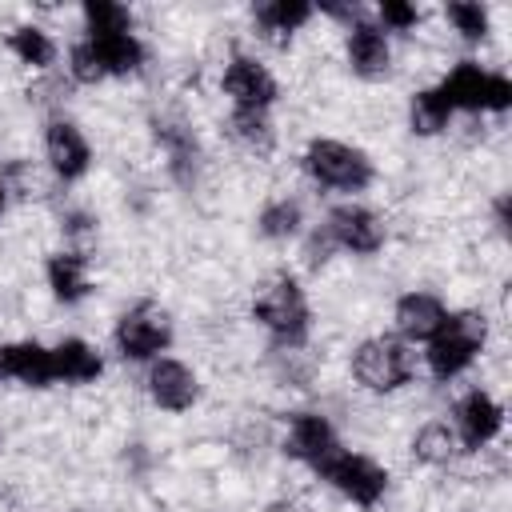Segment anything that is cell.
Listing matches in <instances>:
<instances>
[{
	"instance_id": "6da1fadb",
	"label": "cell",
	"mask_w": 512,
	"mask_h": 512,
	"mask_svg": "<svg viewBox=\"0 0 512 512\" xmlns=\"http://www.w3.org/2000/svg\"><path fill=\"white\" fill-rule=\"evenodd\" d=\"M248 320L264 332L268 352H308L316 332V304L308 280L280 264L248 296Z\"/></svg>"
},
{
	"instance_id": "7a4b0ae2",
	"label": "cell",
	"mask_w": 512,
	"mask_h": 512,
	"mask_svg": "<svg viewBox=\"0 0 512 512\" xmlns=\"http://www.w3.org/2000/svg\"><path fill=\"white\" fill-rule=\"evenodd\" d=\"M296 168L320 196L332 200H364L380 180L376 156L360 140L332 132H312L296 152Z\"/></svg>"
},
{
	"instance_id": "3957f363",
	"label": "cell",
	"mask_w": 512,
	"mask_h": 512,
	"mask_svg": "<svg viewBox=\"0 0 512 512\" xmlns=\"http://www.w3.org/2000/svg\"><path fill=\"white\" fill-rule=\"evenodd\" d=\"M492 348V316L480 304H464L448 312L444 328L420 348V376H428L436 388L460 384L476 372V364Z\"/></svg>"
},
{
	"instance_id": "277c9868",
	"label": "cell",
	"mask_w": 512,
	"mask_h": 512,
	"mask_svg": "<svg viewBox=\"0 0 512 512\" xmlns=\"http://www.w3.org/2000/svg\"><path fill=\"white\" fill-rule=\"evenodd\" d=\"M344 368L356 392L372 400H392V396H404L420 380V352L404 344L400 336H392L388 328L364 332L360 340H352Z\"/></svg>"
},
{
	"instance_id": "5b68a950",
	"label": "cell",
	"mask_w": 512,
	"mask_h": 512,
	"mask_svg": "<svg viewBox=\"0 0 512 512\" xmlns=\"http://www.w3.org/2000/svg\"><path fill=\"white\" fill-rule=\"evenodd\" d=\"M144 132L160 156L164 180L184 196L200 192L204 176H208V144H204L196 120L180 104H156L144 120Z\"/></svg>"
},
{
	"instance_id": "8992f818",
	"label": "cell",
	"mask_w": 512,
	"mask_h": 512,
	"mask_svg": "<svg viewBox=\"0 0 512 512\" xmlns=\"http://www.w3.org/2000/svg\"><path fill=\"white\" fill-rule=\"evenodd\" d=\"M176 348V316L156 296H136L108 324V352L124 368H144Z\"/></svg>"
},
{
	"instance_id": "52a82bcc",
	"label": "cell",
	"mask_w": 512,
	"mask_h": 512,
	"mask_svg": "<svg viewBox=\"0 0 512 512\" xmlns=\"http://www.w3.org/2000/svg\"><path fill=\"white\" fill-rule=\"evenodd\" d=\"M440 92L468 120H504L512 112V76L480 56H456L440 76Z\"/></svg>"
},
{
	"instance_id": "ba28073f",
	"label": "cell",
	"mask_w": 512,
	"mask_h": 512,
	"mask_svg": "<svg viewBox=\"0 0 512 512\" xmlns=\"http://www.w3.org/2000/svg\"><path fill=\"white\" fill-rule=\"evenodd\" d=\"M312 480H320L336 500H344L356 512H376L392 496V468L384 460H376L372 452L348 448V444L328 452L312 468Z\"/></svg>"
},
{
	"instance_id": "9c48e42d",
	"label": "cell",
	"mask_w": 512,
	"mask_h": 512,
	"mask_svg": "<svg viewBox=\"0 0 512 512\" xmlns=\"http://www.w3.org/2000/svg\"><path fill=\"white\" fill-rule=\"evenodd\" d=\"M40 164L56 188H76L96 168V144L72 112H52L40 120Z\"/></svg>"
},
{
	"instance_id": "30bf717a",
	"label": "cell",
	"mask_w": 512,
	"mask_h": 512,
	"mask_svg": "<svg viewBox=\"0 0 512 512\" xmlns=\"http://www.w3.org/2000/svg\"><path fill=\"white\" fill-rule=\"evenodd\" d=\"M216 92L228 108H264L276 112V104L284 100V84L276 76V68L244 44H232L224 52V60L216 64Z\"/></svg>"
},
{
	"instance_id": "8fae6325",
	"label": "cell",
	"mask_w": 512,
	"mask_h": 512,
	"mask_svg": "<svg viewBox=\"0 0 512 512\" xmlns=\"http://www.w3.org/2000/svg\"><path fill=\"white\" fill-rule=\"evenodd\" d=\"M448 424L460 440V452L464 460L468 456H488L500 440H504V428H508V408L504 400L488 388V384H468L452 396L448 404Z\"/></svg>"
},
{
	"instance_id": "7c38bea8",
	"label": "cell",
	"mask_w": 512,
	"mask_h": 512,
	"mask_svg": "<svg viewBox=\"0 0 512 512\" xmlns=\"http://www.w3.org/2000/svg\"><path fill=\"white\" fill-rule=\"evenodd\" d=\"M320 224L328 228L336 252L352 256V260H376L392 244L388 216L376 204H368V200H332L324 208Z\"/></svg>"
},
{
	"instance_id": "4fadbf2b",
	"label": "cell",
	"mask_w": 512,
	"mask_h": 512,
	"mask_svg": "<svg viewBox=\"0 0 512 512\" xmlns=\"http://www.w3.org/2000/svg\"><path fill=\"white\" fill-rule=\"evenodd\" d=\"M140 392H144L152 412L188 416V412H196L204 404L208 384H204V376H200V368L192 360L168 352V356H160V360L140 368Z\"/></svg>"
},
{
	"instance_id": "5bb4252c",
	"label": "cell",
	"mask_w": 512,
	"mask_h": 512,
	"mask_svg": "<svg viewBox=\"0 0 512 512\" xmlns=\"http://www.w3.org/2000/svg\"><path fill=\"white\" fill-rule=\"evenodd\" d=\"M340 60H344V72L368 88H380L396 76L400 68V48L396 40L372 20V8L368 16H360L356 24H348L340 32Z\"/></svg>"
},
{
	"instance_id": "9a60e30c",
	"label": "cell",
	"mask_w": 512,
	"mask_h": 512,
	"mask_svg": "<svg viewBox=\"0 0 512 512\" xmlns=\"http://www.w3.org/2000/svg\"><path fill=\"white\" fill-rule=\"evenodd\" d=\"M340 444H344V436H340L336 420H332L324 408H316V404H296V408H288V412L280 416L276 452H280L288 464L304 468V472H312V468H316L328 452H336Z\"/></svg>"
},
{
	"instance_id": "2e32d148",
	"label": "cell",
	"mask_w": 512,
	"mask_h": 512,
	"mask_svg": "<svg viewBox=\"0 0 512 512\" xmlns=\"http://www.w3.org/2000/svg\"><path fill=\"white\" fill-rule=\"evenodd\" d=\"M448 312H452V304H448V296L440 288H432V284H408L388 304V332L400 336L412 348H424L444 328Z\"/></svg>"
},
{
	"instance_id": "e0dca14e",
	"label": "cell",
	"mask_w": 512,
	"mask_h": 512,
	"mask_svg": "<svg viewBox=\"0 0 512 512\" xmlns=\"http://www.w3.org/2000/svg\"><path fill=\"white\" fill-rule=\"evenodd\" d=\"M248 36L260 48L288 52L312 24H316V4L312 0H256L244 12Z\"/></svg>"
},
{
	"instance_id": "ac0fdd59",
	"label": "cell",
	"mask_w": 512,
	"mask_h": 512,
	"mask_svg": "<svg viewBox=\"0 0 512 512\" xmlns=\"http://www.w3.org/2000/svg\"><path fill=\"white\" fill-rule=\"evenodd\" d=\"M40 284L56 308H80L96 296V276H92V252L76 248H48L40 260Z\"/></svg>"
},
{
	"instance_id": "d6986e66",
	"label": "cell",
	"mask_w": 512,
	"mask_h": 512,
	"mask_svg": "<svg viewBox=\"0 0 512 512\" xmlns=\"http://www.w3.org/2000/svg\"><path fill=\"white\" fill-rule=\"evenodd\" d=\"M0 48L8 52V60L16 68H24L32 80L36 76H52L60 72V56H64V44L56 36L52 24L36 20V16H24V20H12L0 36Z\"/></svg>"
},
{
	"instance_id": "ffe728a7",
	"label": "cell",
	"mask_w": 512,
	"mask_h": 512,
	"mask_svg": "<svg viewBox=\"0 0 512 512\" xmlns=\"http://www.w3.org/2000/svg\"><path fill=\"white\" fill-rule=\"evenodd\" d=\"M308 224H312V220H308V204H304V196L292 192V188L268 192V196L256 204V212H252V236H256L260 244H268V248H292V244L304 236Z\"/></svg>"
},
{
	"instance_id": "44dd1931",
	"label": "cell",
	"mask_w": 512,
	"mask_h": 512,
	"mask_svg": "<svg viewBox=\"0 0 512 512\" xmlns=\"http://www.w3.org/2000/svg\"><path fill=\"white\" fill-rule=\"evenodd\" d=\"M220 136L228 140L232 152H240L244 160H256V164H268L280 152L276 112H264V108H228L220 116Z\"/></svg>"
},
{
	"instance_id": "7402d4cb",
	"label": "cell",
	"mask_w": 512,
	"mask_h": 512,
	"mask_svg": "<svg viewBox=\"0 0 512 512\" xmlns=\"http://www.w3.org/2000/svg\"><path fill=\"white\" fill-rule=\"evenodd\" d=\"M0 384H16L24 392H48V388H56V376H52V344H44L40 336L0 340Z\"/></svg>"
},
{
	"instance_id": "603a6c76",
	"label": "cell",
	"mask_w": 512,
	"mask_h": 512,
	"mask_svg": "<svg viewBox=\"0 0 512 512\" xmlns=\"http://www.w3.org/2000/svg\"><path fill=\"white\" fill-rule=\"evenodd\" d=\"M108 372V352L80 336V332H68L60 340H52V376H56V388H96Z\"/></svg>"
},
{
	"instance_id": "cb8c5ba5",
	"label": "cell",
	"mask_w": 512,
	"mask_h": 512,
	"mask_svg": "<svg viewBox=\"0 0 512 512\" xmlns=\"http://www.w3.org/2000/svg\"><path fill=\"white\" fill-rule=\"evenodd\" d=\"M456 108L448 104V96L440 92L436 80L428 84H416L408 96H404V128L412 140H444L452 136L456 128Z\"/></svg>"
},
{
	"instance_id": "d4e9b609",
	"label": "cell",
	"mask_w": 512,
	"mask_h": 512,
	"mask_svg": "<svg viewBox=\"0 0 512 512\" xmlns=\"http://www.w3.org/2000/svg\"><path fill=\"white\" fill-rule=\"evenodd\" d=\"M104 68V80L116 84V80H136L148 72L152 64V48L144 40V32H108V36H84Z\"/></svg>"
},
{
	"instance_id": "484cf974",
	"label": "cell",
	"mask_w": 512,
	"mask_h": 512,
	"mask_svg": "<svg viewBox=\"0 0 512 512\" xmlns=\"http://www.w3.org/2000/svg\"><path fill=\"white\" fill-rule=\"evenodd\" d=\"M408 460L424 472H452L464 452H460V440L448 424V416H424L412 432H408Z\"/></svg>"
},
{
	"instance_id": "4316f807",
	"label": "cell",
	"mask_w": 512,
	"mask_h": 512,
	"mask_svg": "<svg viewBox=\"0 0 512 512\" xmlns=\"http://www.w3.org/2000/svg\"><path fill=\"white\" fill-rule=\"evenodd\" d=\"M440 20L464 48H484L496 32V8L484 0H448L440 4Z\"/></svg>"
},
{
	"instance_id": "83f0119b",
	"label": "cell",
	"mask_w": 512,
	"mask_h": 512,
	"mask_svg": "<svg viewBox=\"0 0 512 512\" xmlns=\"http://www.w3.org/2000/svg\"><path fill=\"white\" fill-rule=\"evenodd\" d=\"M80 36H108V32H136V8L124 0H80L76 4Z\"/></svg>"
},
{
	"instance_id": "f1b7e54d",
	"label": "cell",
	"mask_w": 512,
	"mask_h": 512,
	"mask_svg": "<svg viewBox=\"0 0 512 512\" xmlns=\"http://www.w3.org/2000/svg\"><path fill=\"white\" fill-rule=\"evenodd\" d=\"M56 236H60V248L92 252V244L100 240V212H92L80 200H64L56 208Z\"/></svg>"
},
{
	"instance_id": "f546056e",
	"label": "cell",
	"mask_w": 512,
	"mask_h": 512,
	"mask_svg": "<svg viewBox=\"0 0 512 512\" xmlns=\"http://www.w3.org/2000/svg\"><path fill=\"white\" fill-rule=\"evenodd\" d=\"M372 20L400 44V40L420 36V28L428 24V8L416 0H380V4H372Z\"/></svg>"
},
{
	"instance_id": "4dcf8cb0",
	"label": "cell",
	"mask_w": 512,
	"mask_h": 512,
	"mask_svg": "<svg viewBox=\"0 0 512 512\" xmlns=\"http://www.w3.org/2000/svg\"><path fill=\"white\" fill-rule=\"evenodd\" d=\"M292 248H296V272L300 276H320L340 260V252H336V244H332V236L320 220H312Z\"/></svg>"
},
{
	"instance_id": "1f68e13d",
	"label": "cell",
	"mask_w": 512,
	"mask_h": 512,
	"mask_svg": "<svg viewBox=\"0 0 512 512\" xmlns=\"http://www.w3.org/2000/svg\"><path fill=\"white\" fill-rule=\"evenodd\" d=\"M272 376L280 388H308L312 384V360L308 352H268Z\"/></svg>"
},
{
	"instance_id": "d6a6232c",
	"label": "cell",
	"mask_w": 512,
	"mask_h": 512,
	"mask_svg": "<svg viewBox=\"0 0 512 512\" xmlns=\"http://www.w3.org/2000/svg\"><path fill=\"white\" fill-rule=\"evenodd\" d=\"M360 16H368V8H364V4H356V0H336V4H316V20H328V24H336L340 32H344L348 24H356Z\"/></svg>"
},
{
	"instance_id": "836d02e7",
	"label": "cell",
	"mask_w": 512,
	"mask_h": 512,
	"mask_svg": "<svg viewBox=\"0 0 512 512\" xmlns=\"http://www.w3.org/2000/svg\"><path fill=\"white\" fill-rule=\"evenodd\" d=\"M488 224H492V232L500 240H508V232H512V192L508 188H496L492 192V200H488Z\"/></svg>"
},
{
	"instance_id": "e575fe53",
	"label": "cell",
	"mask_w": 512,
	"mask_h": 512,
	"mask_svg": "<svg viewBox=\"0 0 512 512\" xmlns=\"http://www.w3.org/2000/svg\"><path fill=\"white\" fill-rule=\"evenodd\" d=\"M260 512H312V508H308V500H300L296 492H276V496H268V500L260 504Z\"/></svg>"
},
{
	"instance_id": "d590c367",
	"label": "cell",
	"mask_w": 512,
	"mask_h": 512,
	"mask_svg": "<svg viewBox=\"0 0 512 512\" xmlns=\"http://www.w3.org/2000/svg\"><path fill=\"white\" fill-rule=\"evenodd\" d=\"M12 212V196H8V188L0 184V224H4V216Z\"/></svg>"
},
{
	"instance_id": "8d00e7d4",
	"label": "cell",
	"mask_w": 512,
	"mask_h": 512,
	"mask_svg": "<svg viewBox=\"0 0 512 512\" xmlns=\"http://www.w3.org/2000/svg\"><path fill=\"white\" fill-rule=\"evenodd\" d=\"M4 444H8V436H4V428H0V452H4Z\"/></svg>"
}]
</instances>
